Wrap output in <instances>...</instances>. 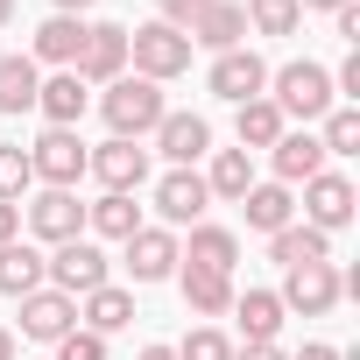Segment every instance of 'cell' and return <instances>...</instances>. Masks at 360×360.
<instances>
[{"label": "cell", "instance_id": "5b68a950", "mask_svg": "<svg viewBox=\"0 0 360 360\" xmlns=\"http://www.w3.org/2000/svg\"><path fill=\"white\" fill-rule=\"evenodd\" d=\"M339 297H346V276H339L332 262H304V269H290L283 290H276V304H283V311H304V318H325Z\"/></svg>", "mask_w": 360, "mask_h": 360}, {"label": "cell", "instance_id": "f546056e", "mask_svg": "<svg viewBox=\"0 0 360 360\" xmlns=\"http://www.w3.org/2000/svg\"><path fill=\"white\" fill-rule=\"evenodd\" d=\"M78 318H85V332H99V339H106V332H120V325L134 318V297H127V290H113V283H99V290L85 297V311H78Z\"/></svg>", "mask_w": 360, "mask_h": 360}, {"label": "cell", "instance_id": "cb8c5ba5", "mask_svg": "<svg viewBox=\"0 0 360 360\" xmlns=\"http://www.w3.org/2000/svg\"><path fill=\"white\" fill-rule=\"evenodd\" d=\"M233 134H240V148L255 155V148H276L290 127H283V113H276V106H269V92H262V99H248V106L233 113Z\"/></svg>", "mask_w": 360, "mask_h": 360}, {"label": "cell", "instance_id": "ffe728a7", "mask_svg": "<svg viewBox=\"0 0 360 360\" xmlns=\"http://www.w3.org/2000/svg\"><path fill=\"white\" fill-rule=\"evenodd\" d=\"M176 283H184V304H191L198 318H219V311H233V297H240L233 276H219V269H191V262L176 269Z\"/></svg>", "mask_w": 360, "mask_h": 360}, {"label": "cell", "instance_id": "8d00e7d4", "mask_svg": "<svg viewBox=\"0 0 360 360\" xmlns=\"http://www.w3.org/2000/svg\"><path fill=\"white\" fill-rule=\"evenodd\" d=\"M332 85H339V92H346V99H360V50H353V57H346V64H339V78H332Z\"/></svg>", "mask_w": 360, "mask_h": 360}, {"label": "cell", "instance_id": "484cf974", "mask_svg": "<svg viewBox=\"0 0 360 360\" xmlns=\"http://www.w3.org/2000/svg\"><path fill=\"white\" fill-rule=\"evenodd\" d=\"M85 226H92V233H106V240L141 233V205H134V191H106L99 205H85Z\"/></svg>", "mask_w": 360, "mask_h": 360}, {"label": "cell", "instance_id": "277c9868", "mask_svg": "<svg viewBox=\"0 0 360 360\" xmlns=\"http://www.w3.org/2000/svg\"><path fill=\"white\" fill-rule=\"evenodd\" d=\"M43 283L50 290H64V297H92L99 283H106V255H99V240H64L57 255H43Z\"/></svg>", "mask_w": 360, "mask_h": 360}, {"label": "cell", "instance_id": "52a82bcc", "mask_svg": "<svg viewBox=\"0 0 360 360\" xmlns=\"http://www.w3.org/2000/svg\"><path fill=\"white\" fill-rule=\"evenodd\" d=\"M85 85H113V78H127V29L120 22H92L85 29V50H78V64H71Z\"/></svg>", "mask_w": 360, "mask_h": 360}, {"label": "cell", "instance_id": "f1b7e54d", "mask_svg": "<svg viewBox=\"0 0 360 360\" xmlns=\"http://www.w3.org/2000/svg\"><path fill=\"white\" fill-rule=\"evenodd\" d=\"M36 85H43L36 57H0V113H29L36 106Z\"/></svg>", "mask_w": 360, "mask_h": 360}, {"label": "cell", "instance_id": "ac0fdd59", "mask_svg": "<svg viewBox=\"0 0 360 360\" xmlns=\"http://www.w3.org/2000/svg\"><path fill=\"white\" fill-rule=\"evenodd\" d=\"M36 113H43L50 127H78V120H85V78H78V71L43 78V85H36Z\"/></svg>", "mask_w": 360, "mask_h": 360}, {"label": "cell", "instance_id": "74e56055", "mask_svg": "<svg viewBox=\"0 0 360 360\" xmlns=\"http://www.w3.org/2000/svg\"><path fill=\"white\" fill-rule=\"evenodd\" d=\"M8 240H22V205L0 198V248H8Z\"/></svg>", "mask_w": 360, "mask_h": 360}, {"label": "cell", "instance_id": "e0dca14e", "mask_svg": "<svg viewBox=\"0 0 360 360\" xmlns=\"http://www.w3.org/2000/svg\"><path fill=\"white\" fill-rule=\"evenodd\" d=\"M85 29H92L85 15H50V22L36 29V50H29V57H36V64H64V71H71V64H78V50H85Z\"/></svg>", "mask_w": 360, "mask_h": 360}, {"label": "cell", "instance_id": "7bdbcfd3", "mask_svg": "<svg viewBox=\"0 0 360 360\" xmlns=\"http://www.w3.org/2000/svg\"><path fill=\"white\" fill-rule=\"evenodd\" d=\"M297 8H318V15H339V8H346V0H297Z\"/></svg>", "mask_w": 360, "mask_h": 360}, {"label": "cell", "instance_id": "4316f807", "mask_svg": "<svg viewBox=\"0 0 360 360\" xmlns=\"http://www.w3.org/2000/svg\"><path fill=\"white\" fill-rule=\"evenodd\" d=\"M269 255H276L283 269H304V262H332V233H318V226H283V233H269Z\"/></svg>", "mask_w": 360, "mask_h": 360}, {"label": "cell", "instance_id": "7c38bea8", "mask_svg": "<svg viewBox=\"0 0 360 360\" xmlns=\"http://www.w3.org/2000/svg\"><path fill=\"white\" fill-rule=\"evenodd\" d=\"M22 332L43 339V346H57L64 332H78V297H64V290H29V297H22Z\"/></svg>", "mask_w": 360, "mask_h": 360}, {"label": "cell", "instance_id": "d6986e66", "mask_svg": "<svg viewBox=\"0 0 360 360\" xmlns=\"http://www.w3.org/2000/svg\"><path fill=\"white\" fill-rule=\"evenodd\" d=\"M240 36H248V15H240V0H212V8L191 22V43H205L212 57L240 50Z\"/></svg>", "mask_w": 360, "mask_h": 360}, {"label": "cell", "instance_id": "83f0119b", "mask_svg": "<svg viewBox=\"0 0 360 360\" xmlns=\"http://www.w3.org/2000/svg\"><path fill=\"white\" fill-rule=\"evenodd\" d=\"M233 311H240L248 346H276V332H283V304H276V290H248V297H233Z\"/></svg>", "mask_w": 360, "mask_h": 360}, {"label": "cell", "instance_id": "f35d334b", "mask_svg": "<svg viewBox=\"0 0 360 360\" xmlns=\"http://www.w3.org/2000/svg\"><path fill=\"white\" fill-rule=\"evenodd\" d=\"M332 22H339V36H346V43H360V8H353V0H346V8H339Z\"/></svg>", "mask_w": 360, "mask_h": 360}, {"label": "cell", "instance_id": "f6af8a7d", "mask_svg": "<svg viewBox=\"0 0 360 360\" xmlns=\"http://www.w3.org/2000/svg\"><path fill=\"white\" fill-rule=\"evenodd\" d=\"M92 8V0H57V15H85Z\"/></svg>", "mask_w": 360, "mask_h": 360}, {"label": "cell", "instance_id": "d590c367", "mask_svg": "<svg viewBox=\"0 0 360 360\" xmlns=\"http://www.w3.org/2000/svg\"><path fill=\"white\" fill-rule=\"evenodd\" d=\"M205 8H212V0H162V22H169V29H184V36H191V22H198Z\"/></svg>", "mask_w": 360, "mask_h": 360}, {"label": "cell", "instance_id": "2e32d148", "mask_svg": "<svg viewBox=\"0 0 360 360\" xmlns=\"http://www.w3.org/2000/svg\"><path fill=\"white\" fill-rule=\"evenodd\" d=\"M176 262L233 276V262H240V240H233V226H212V219H198V226H191V248H176Z\"/></svg>", "mask_w": 360, "mask_h": 360}, {"label": "cell", "instance_id": "8992f818", "mask_svg": "<svg viewBox=\"0 0 360 360\" xmlns=\"http://www.w3.org/2000/svg\"><path fill=\"white\" fill-rule=\"evenodd\" d=\"M29 169H36V184L71 191L78 176H85V141H78V127H50V134L29 148Z\"/></svg>", "mask_w": 360, "mask_h": 360}, {"label": "cell", "instance_id": "7402d4cb", "mask_svg": "<svg viewBox=\"0 0 360 360\" xmlns=\"http://www.w3.org/2000/svg\"><path fill=\"white\" fill-rule=\"evenodd\" d=\"M205 191H212V198H233V205H240V198L255 191V155H248V148H212Z\"/></svg>", "mask_w": 360, "mask_h": 360}, {"label": "cell", "instance_id": "9c48e42d", "mask_svg": "<svg viewBox=\"0 0 360 360\" xmlns=\"http://www.w3.org/2000/svg\"><path fill=\"white\" fill-rule=\"evenodd\" d=\"M205 85H212L219 99H233V106H248V99H262V92H269V64H262L255 50H226V57H212V71H205Z\"/></svg>", "mask_w": 360, "mask_h": 360}, {"label": "cell", "instance_id": "e575fe53", "mask_svg": "<svg viewBox=\"0 0 360 360\" xmlns=\"http://www.w3.org/2000/svg\"><path fill=\"white\" fill-rule=\"evenodd\" d=\"M57 360H106V339L99 332H64L57 339Z\"/></svg>", "mask_w": 360, "mask_h": 360}, {"label": "cell", "instance_id": "d6a6232c", "mask_svg": "<svg viewBox=\"0 0 360 360\" xmlns=\"http://www.w3.org/2000/svg\"><path fill=\"white\" fill-rule=\"evenodd\" d=\"M29 184H36V169H29V148H22V141H8V148H0V198L15 205Z\"/></svg>", "mask_w": 360, "mask_h": 360}, {"label": "cell", "instance_id": "44dd1931", "mask_svg": "<svg viewBox=\"0 0 360 360\" xmlns=\"http://www.w3.org/2000/svg\"><path fill=\"white\" fill-rule=\"evenodd\" d=\"M269 162H276V184H311L325 169V148H318V134H283L269 148Z\"/></svg>", "mask_w": 360, "mask_h": 360}, {"label": "cell", "instance_id": "603a6c76", "mask_svg": "<svg viewBox=\"0 0 360 360\" xmlns=\"http://www.w3.org/2000/svg\"><path fill=\"white\" fill-rule=\"evenodd\" d=\"M29 290H43V248L8 240L0 248V297H29Z\"/></svg>", "mask_w": 360, "mask_h": 360}, {"label": "cell", "instance_id": "4dcf8cb0", "mask_svg": "<svg viewBox=\"0 0 360 360\" xmlns=\"http://www.w3.org/2000/svg\"><path fill=\"white\" fill-rule=\"evenodd\" d=\"M248 29H262V36H297V22H304V8L297 0H248Z\"/></svg>", "mask_w": 360, "mask_h": 360}, {"label": "cell", "instance_id": "6da1fadb", "mask_svg": "<svg viewBox=\"0 0 360 360\" xmlns=\"http://www.w3.org/2000/svg\"><path fill=\"white\" fill-rule=\"evenodd\" d=\"M269 85H276V92H269V106H276L283 120H325V113H332V99H339V92H332V71H325V64H311V57H304V64L269 71Z\"/></svg>", "mask_w": 360, "mask_h": 360}, {"label": "cell", "instance_id": "8fae6325", "mask_svg": "<svg viewBox=\"0 0 360 360\" xmlns=\"http://www.w3.org/2000/svg\"><path fill=\"white\" fill-rule=\"evenodd\" d=\"M205 205H212V191H205L198 169H169L162 184H155V212H162V226H198Z\"/></svg>", "mask_w": 360, "mask_h": 360}, {"label": "cell", "instance_id": "b9f144b4", "mask_svg": "<svg viewBox=\"0 0 360 360\" xmlns=\"http://www.w3.org/2000/svg\"><path fill=\"white\" fill-rule=\"evenodd\" d=\"M134 360H176V346H141Z\"/></svg>", "mask_w": 360, "mask_h": 360}, {"label": "cell", "instance_id": "9a60e30c", "mask_svg": "<svg viewBox=\"0 0 360 360\" xmlns=\"http://www.w3.org/2000/svg\"><path fill=\"white\" fill-rule=\"evenodd\" d=\"M127 269H134V283H162V276H176V233H169V226H141V233H127Z\"/></svg>", "mask_w": 360, "mask_h": 360}, {"label": "cell", "instance_id": "30bf717a", "mask_svg": "<svg viewBox=\"0 0 360 360\" xmlns=\"http://www.w3.org/2000/svg\"><path fill=\"white\" fill-rule=\"evenodd\" d=\"M353 219V184L339 169H318L311 184H304V226H318V233H339Z\"/></svg>", "mask_w": 360, "mask_h": 360}, {"label": "cell", "instance_id": "bcb514c9", "mask_svg": "<svg viewBox=\"0 0 360 360\" xmlns=\"http://www.w3.org/2000/svg\"><path fill=\"white\" fill-rule=\"evenodd\" d=\"M8 22H15V0H0V29H8Z\"/></svg>", "mask_w": 360, "mask_h": 360}, {"label": "cell", "instance_id": "ab89813d", "mask_svg": "<svg viewBox=\"0 0 360 360\" xmlns=\"http://www.w3.org/2000/svg\"><path fill=\"white\" fill-rule=\"evenodd\" d=\"M233 360H283V353H276V346H240Z\"/></svg>", "mask_w": 360, "mask_h": 360}, {"label": "cell", "instance_id": "4fadbf2b", "mask_svg": "<svg viewBox=\"0 0 360 360\" xmlns=\"http://www.w3.org/2000/svg\"><path fill=\"white\" fill-rule=\"evenodd\" d=\"M29 233H36V240H50V248H64V240H78V233H85V205H78L71 191H43V198L29 205Z\"/></svg>", "mask_w": 360, "mask_h": 360}, {"label": "cell", "instance_id": "ee69618b", "mask_svg": "<svg viewBox=\"0 0 360 360\" xmlns=\"http://www.w3.org/2000/svg\"><path fill=\"white\" fill-rule=\"evenodd\" d=\"M0 360H15V332L8 325H0Z\"/></svg>", "mask_w": 360, "mask_h": 360}, {"label": "cell", "instance_id": "836d02e7", "mask_svg": "<svg viewBox=\"0 0 360 360\" xmlns=\"http://www.w3.org/2000/svg\"><path fill=\"white\" fill-rule=\"evenodd\" d=\"M176 360H233V346H226V332H212V325H198L184 346H176Z\"/></svg>", "mask_w": 360, "mask_h": 360}, {"label": "cell", "instance_id": "ba28073f", "mask_svg": "<svg viewBox=\"0 0 360 360\" xmlns=\"http://www.w3.org/2000/svg\"><path fill=\"white\" fill-rule=\"evenodd\" d=\"M85 169L99 176L106 191H141V184H148V148H141V141H120V134H113V141H99V148L85 155Z\"/></svg>", "mask_w": 360, "mask_h": 360}, {"label": "cell", "instance_id": "5bb4252c", "mask_svg": "<svg viewBox=\"0 0 360 360\" xmlns=\"http://www.w3.org/2000/svg\"><path fill=\"white\" fill-rule=\"evenodd\" d=\"M155 148H162L176 169H191L198 155H212V127H205L198 113H162V120H155Z\"/></svg>", "mask_w": 360, "mask_h": 360}, {"label": "cell", "instance_id": "1f68e13d", "mask_svg": "<svg viewBox=\"0 0 360 360\" xmlns=\"http://www.w3.org/2000/svg\"><path fill=\"white\" fill-rule=\"evenodd\" d=\"M318 148H325V155H360V113H353V106H332Z\"/></svg>", "mask_w": 360, "mask_h": 360}, {"label": "cell", "instance_id": "60d3db41", "mask_svg": "<svg viewBox=\"0 0 360 360\" xmlns=\"http://www.w3.org/2000/svg\"><path fill=\"white\" fill-rule=\"evenodd\" d=\"M297 360H339V346H304Z\"/></svg>", "mask_w": 360, "mask_h": 360}, {"label": "cell", "instance_id": "3957f363", "mask_svg": "<svg viewBox=\"0 0 360 360\" xmlns=\"http://www.w3.org/2000/svg\"><path fill=\"white\" fill-rule=\"evenodd\" d=\"M127 57H134V78H184L191 71V36L184 29H169V22H141L127 29Z\"/></svg>", "mask_w": 360, "mask_h": 360}, {"label": "cell", "instance_id": "7a4b0ae2", "mask_svg": "<svg viewBox=\"0 0 360 360\" xmlns=\"http://www.w3.org/2000/svg\"><path fill=\"white\" fill-rule=\"evenodd\" d=\"M99 113H106V127H113L120 141H141V134H155V120H162L169 106H162V85H155V78H113L106 99H99Z\"/></svg>", "mask_w": 360, "mask_h": 360}, {"label": "cell", "instance_id": "d4e9b609", "mask_svg": "<svg viewBox=\"0 0 360 360\" xmlns=\"http://www.w3.org/2000/svg\"><path fill=\"white\" fill-rule=\"evenodd\" d=\"M240 205H248V226H255V233H283V226L297 219V198H290V184H255Z\"/></svg>", "mask_w": 360, "mask_h": 360}]
</instances>
